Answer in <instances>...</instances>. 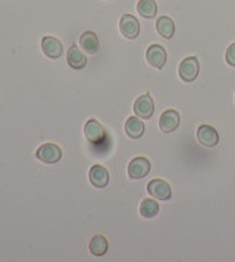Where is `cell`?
<instances>
[{"instance_id":"cell-1","label":"cell","mask_w":235,"mask_h":262,"mask_svg":"<svg viewBox=\"0 0 235 262\" xmlns=\"http://www.w3.org/2000/svg\"><path fill=\"white\" fill-rule=\"evenodd\" d=\"M179 78L184 83H193L200 72V63L199 59L196 56H187L185 59H182V62L179 63Z\"/></svg>"},{"instance_id":"cell-2","label":"cell","mask_w":235,"mask_h":262,"mask_svg":"<svg viewBox=\"0 0 235 262\" xmlns=\"http://www.w3.org/2000/svg\"><path fill=\"white\" fill-rule=\"evenodd\" d=\"M119 28L122 36L128 40H135L138 34H140V23L134 15L125 13L121 16V23H119Z\"/></svg>"},{"instance_id":"cell-3","label":"cell","mask_w":235,"mask_h":262,"mask_svg":"<svg viewBox=\"0 0 235 262\" xmlns=\"http://www.w3.org/2000/svg\"><path fill=\"white\" fill-rule=\"evenodd\" d=\"M149 194L157 199V201H169L172 198V189L171 186L162 179H154L147 184Z\"/></svg>"},{"instance_id":"cell-4","label":"cell","mask_w":235,"mask_h":262,"mask_svg":"<svg viewBox=\"0 0 235 262\" xmlns=\"http://www.w3.org/2000/svg\"><path fill=\"white\" fill-rule=\"evenodd\" d=\"M150 161L144 156H137L134 158L128 165V176L132 180L144 179L150 172Z\"/></svg>"},{"instance_id":"cell-5","label":"cell","mask_w":235,"mask_h":262,"mask_svg":"<svg viewBox=\"0 0 235 262\" xmlns=\"http://www.w3.org/2000/svg\"><path fill=\"white\" fill-rule=\"evenodd\" d=\"M134 114L141 119H150L154 114V102L150 93L141 95L134 102Z\"/></svg>"},{"instance_id":"cell-6","label":"cell","mask_w":235,"mask_h":262,"mask_svg":"<svg viewBox=\"0 0 235 262\" xmlns=\"http://www.w3.org/2000/svg\"><path fill=\"white\" fill-rule=\"evenodd\" d=\"M35 156L44 164H56L62 159V150L56 144L44 143L37 149Z\"/></svg>"},{"instance_id":"cell-7","label":"cell","mask_w":235,"mask_h":262,"mask_svg":"<svg viewBox=\"0 0 235 262\" xmlns=\"http://www.w3.org/2000/svg\"><path fill=\"white\" fill-rule=\"evenodd\" d=\"M84 136L90 143H100L105 140L106 131L97 119L90 118L84 125Z\"/></svg>"},{"instance_id":"cell-8","label":"cell","mask_w":235,"mask_h":262,"mask_svg":"<svg viewBox=\"0 0 235 262\" xmlns=\"http://www.w3.org/2000/svg\"><path fill=\"white\" fill-rule=\"evenodd\" d=\"M146 59L149 62V65H152L156 70H162L166 63L168 55L163 46L160 45H150L147 52H146Z\"/></svg>"},{"instance_id":"cell-9","label":"cell","mask_w":235,"mask_h":262,"mask_svg":"<svg viewBox=\"0 0 235 262\" xmlns=\"http://www.w3.org/2000/svg\"><path fill=\"white\" fill-rule=\"evenodd\" d=\"M181 122V117L179 112L175 109H168L165 111L163 114L160 115L159 119V128L162 130V133L168 134V133H174V131L179 127Z\"/></svg>"},{"instance_id":"cell-10","label":"cell","mask_w":235,"mask_h":262,"mask_svg":"<svg viewBox=\"0 0 235 262\" xmlns=\"http://www.w3.org/2000/svg\"><path fill=\"white\" fill-rule=\"evenodd\" d=\"M41 50L50 59H59L63 53V46L56 37L44 36L41 38Z\"/></svg>"},{"instance_id":"cell-11","label":"cell","mask_w":235,"mask_h":262,"mask_svg":"<svg viewBox=\"0 0 235 262\" xmlns=\"http://www.w3.org/2000/svg\"><path fill=\"white\" fill-rule=\"evenodd\" d=\"M197 139H199L200 144H203L204 147H215L219 143V134L215 130L212 125L203 124L200 125L197 130Z\"/></svg>"},{"instance_id":"cell-12","label":"cell","mask_w":235,"mask_h":262,"mask_svg":"<svg viewBox=\"0 0 235 262\" xmlns=\"http://www.w3.org/2000/svg\"><path fill=\"white\" fill-rule=\"evenodd\" d=\"M88 179H90V183L93 184L94 187L105 189L106 186L109 184V179L110 177H109V171L103 165H93V167L90 168Z\"/></svg>"},{"instance_id":"cell-13","label":"cell","mask_w":235,"mask_h":262,"mask_svg":"<svg viewBox=\"0 0 235 262\" xmlns=\"http://www.w3.org/2000/svg\"><path fill=\"white\" fill-rule=\"evenodd\" d=\"M80 45H81L82 50L85 53H90V55H94L99 52V48H100V43H99V37L93 31H85L82 33L81 37H80Z\"/></svg>"},{"instance_id":"cell-14","label":"cell","mask_w":235,"mask_h":262,"mask_svg":"<svg viewBox=\"0 0 235 262\" xmlns=\"http://www.w3.org/2000/svg\"><path fill=\"white\" fill-rule=\"evenodd\" d=\"M144 130H146L144 121L140 117L135 115V117H131V118L127 119V122H125V133H127L128 137H131V139H140L144 134Z\"/></svg>"},{"instance_id":"cell-15","label":"cell","mask_w":235,"mask_h":262,"mask_svg":"<svg viewBox=\"0 0 235 262\" xmlns=\"http://www.w3.org/2000/svg\"><path fill=\"white\" fill-rule=\"evenodd\" d=\"M66 59H68V65H69L70 68H74V70H82V68H85V65H87V58H85V55L82 53L81 50L78 46H70L69 50H68V56H66Z\"/></svg>"},{"instance_id":"cell-16","label":"cell","mask_w":235,"mask_h":262,"mask_svg":"<svg viewBox=\"0 0 235 262\" xmlns=\"http://www.w3.org/2000/svg\"><path fill=\"white\" fill-rule=\"evenodd\" d=\"M156 30L163 38H172L175 34V24L169 16H159L156 21Z\"/></svg>"},{"instance_id":"cell-17","label":"cell","mask_w":235,"mask_h":262,"mask_svg":"<svg viewBox=\"0 0 235 262\" xmlns=\"http://www.w3.org/2000/svg\"><path fill=\"white\" fill-rule=\"evenodd\" d=\"M88 248H90L91 255H94V256H103V255L107 253V250H109V242H107V238H106L105 236L96 234V236L90 240Z\"/></svg>"},{"instance_id":"cell-18","label":"cell","mask_w":235,"mask_h":262,"mask_svg":"<svg viewBox=\"0 0 235 262\" xmlns=\"http://www.w3.org/2000/svg\"><path fill=\"white\" fill-rule=\"evenodd\" d=\"M137 12L140 13L143 18H146V19H152L157 13V5H156L154 0H138Z\"/></svg>"},{"instance_id":"cell-19","label":"cell","mask_w":235,"mask_h":262,"mask_svg":"<svg viewBox=\"0 0 235 262\" xmlns=\"http://www.w3.org/2000/svg\"><path fill=\"white\" fill-rule=\"evenodd\" d=\"M140 214L144 218H154L159 214V203L157 199H144L140 205Z\"/></svg>"},{"instance_id":"cell-20","label":"cell","mask_w":235,"mask_h":262,"mask_svg":"<svg viewBox=\"0 0 235 262\" xmlns=\"http://www.w3.org/2000/svg\"><path fill=\"white\" fill-rule=\"evenodd\" d=\"M225 59H226V63L231 65V67H235V43H232L229 48L226 49V53H225Z\"/></svg>"}]
</instances>
